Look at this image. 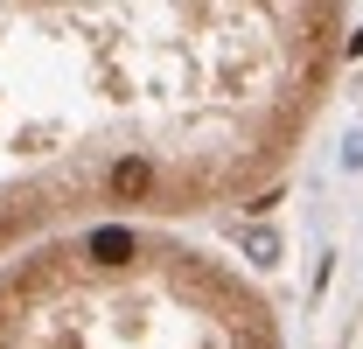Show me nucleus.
Wrapping results in <instances>:
<instances>
[{"instance_id":"f03ea898","label":"nucleus","mask_w":363,"mask_h":349,"mask_svg":"<svg viewBox=\"0 0 363 349\" xmlns=\"http://www.w3.org/2000/svg\"><path fill=\"white\" fill-rule=\"evenodd\" d=\"M91 252H98V259H126V252H133V238H126V231H98V238H91Z\"/></svg>"},{"instance_id":"f257e3e1","label":"nucleus","mask_w":363,"mask_h":349,"mask_svg":"<svg viewBox=\"0 0 363 349\" xmlns=\"http://www.w3.org/2000/svg\"><path fill=\"white\" fill-rule=\"evenodd\" d=\"M112 189H119V196H140V189H147V168H140V161H119V168H112Z\"/></svg>"}]
</instances>
